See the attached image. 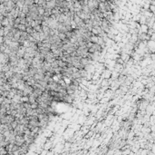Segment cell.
<instances>
[{
  "instance_id": "obj_1",
  "label": "cell",
  "mask_w": 155,
  "mask_h": 155,
  "mask_svg": "<svg viewBox=\"0 0 155 155\" xmlns=\"http://www.w3.org/2000/svg\"><path fill=\"white\" fill-rule=\"evenodd\" d=\"M98 38H99L98 36L93 35V36L90 37V42H92L93 44H97V42H98Z\"/></svg>"
},
{
  "instance_id": "obj_2",
  "label": "cell",
  "mask_w": 155,
  "mask_h": 155,
  "mask_svg": "<svg viewBox=\"0 0 155 155\" xmlns=\"http://www.w3.org/2000/svg\"><path fill=\"white\" fill-rule=\"evenodd\" d=\"M56 62H57V64H58V66L59 67H64V66H66V63L64 62L63 60H56Z\"/></svg>"
},
{
  "instance_id": "obj_3",
  "label": "cell",
  "mask_w": 155,
  "mask_h": 155,
  "mask_svg": "<svg viewBox=\"0 0 155 155\" xmlns=\"http://www.w3.org/2000/svg\"><path fill=\"white\" fill-rule=\"evenodd\" d=\"M33 4H35V0H25V5L27 6H30Z\"/></svg>"
},
{
  "instance_id": "obj_4",
  "label": "cell",
  "mask_w": 155,
  "mask_h": 155,
  "mask_svg": "<svg viewBox=\"0 0 155 155\" xmlns=\"http://www.w3.org/2000/svg\"><path fill=\"white\" fill-rule=\"evenodd\" d=\"M23 105H24V107H25L26 110L32 109V108H31V103H30L29 102H25V103H23Z\"/></svg>"
},
{
  "instance_id": "obj_5",
  "label": "cell",
  "mask_w": 155,
  "mask_h": 155,
  "mask_svg": "<svg viewBox=\"0 0 155 155\" xmlns=\"http://www.w3.org/2000/svg\"><path fill=\"white\" fill-rule=\"evenodd\" d=\"M57 36H58V37H59L60 39H61V41H62V40H64V38H66V36H65V34H64V33L59 32V33H58V35H57Z\"/></svg>"
},
{
  "instance_id": "obj_6",
  "label": "cell",
  "mask_w": 155,
  "mask_h": 155,
  "mask_svg": "<svg viewBox=\"0 0 155 155\" xmlns=\"http://www.w3.org/2000/svg\"><path fill=\"white\" fill-rule=\"evenodd\" d=\"M37 107H38V103L37 102H34L31 103V108L32 109H36Z\"/></svg>"
},
{
  "instance_id": "obj_7",
  "label": "cell",
  "mask_w": 155,
  "mask_h": 155,
  "mask_svg": "<svg viewBox=\"0 0 155 155\" xmlns=\"http://www.w3.org/2000/svg\"><path fill=\"white\" fill-rule=\"evenodd\" d=\"M21 102H22V103L28 102V95L27 96H22V97H21Z\"/></svg>"
},
{
  "instance_id": "obj_8",
  "label": "cell",
  "mask_w": 155,
  "mask_h": 155,
  "mask_svg": "<svg viewBox=\"0 0 155 155\" xmlns=\"http://www.w3.org/2000/svg\"><path fill=\"white\" fill-rule=\"evenodd\" d=\"M70 43V40H69V38H64V40H62V44L64 45V44H68Z\"/></svg>"
},
{
  "instance_id": "obj_9",
  "label": "cell",
  "mask_w": 155,
  "mask_h": 155,
  "mask_svg": "<svg viewBox=\"0 0 155 155\" xmlns=\"http://www.w3.org/2000/svg\"><path fill=\"white\" fill-rule=\"evenodd\" d=\"M149 7H150V12L153 14V13H154V5H149Z\"/></svg>"
},
{
  "instance_id": "obj_10",
  "label": "cell",
  "mask_w": 155,
  "mask_h": 155,
  "mask_svg": "<svg viewBox=\"0 0 155 155\" xmlns=\"http://www.w3.org/2000/svg\"><path fill=\"white\" fill-rule=\"evenodd\" d=\"M66 66H67V67H72V66H73V64H72V63H66Z\"/></svg>"
}]
</instances>
